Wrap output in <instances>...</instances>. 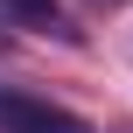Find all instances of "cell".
Segmentation results:
<instances>
[{"label":"cell","mask_w":133,"mask_h":133,"mask_svg":"<svg viewBox=\"0 0 133 133\" xmlns=\"http://www.w3.org/2000/svg\"><path fill=\"white\" fill-rule=\"evenodd\" d=\"M0 133H91L77 112H56L42 98H21V91H0Z\"/></svg>","instance_id":"6da1fadb"},{"label":"cell","mask_w":133,"mask_h":133,"mask_svg":"<svg viewBox=\"0 0 133 133\" xmlns=\"http://www.w3.org/2000/svg\"><path fill=\"white\" fill-rule=\"evenodd\" d=\"M14 14H49V0H7Z\"/></svg>","instance_id":"7a4b0ae2"},{"label":"cell","mask_w":133,"mask_h":133,"mask_svg":"<svg viewBox=\"0 0 133 133\" xmlns=\"http://www.w3.org/2000/svg\"><path fill=\"white\" fill-rule=\"evenodd\" d=\"M0 49H7V28H0Z\"/></svg>","instance_id":"3957f363"}]
</instances>
